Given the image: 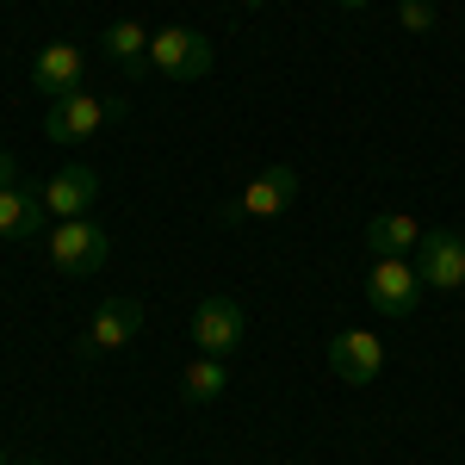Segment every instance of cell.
Instances as JSON below:
<instances>
[{
	"instance_id": "cell-1",
	"label": "cell",
	"mask_w": 465,
	"mask_h": 465,
	"mask_svg": "<svg viewBox=\"0 0 465 465\" xmlns=\"http://www.w3.org/2000/svg\"><path fill=\"white\" fill-rule=\"evenodd\" d=\"M112 118H124V100H106V94H63L50 100V118H44V137L50 143H94Z\"/></svg>"
},
{
	"instance_id": "cell-2",
	"label": "cell",
	"mask_w": 465,
	"mask_h": 465,
	"mask_svg": "<svg viewBox=\"0 0 465 465\" xmlns=\"http://www.w3.org/2000/svg\"><path fill=\"white\" fill-rule=\"evenodd\" d=\"M50 261H56V273H69V280H81V273H100L112 254V236L94 223V217H63L50 236Z\"/></svg>"
},
{
	"instance_id": "cell-3",
	"label": "cell",
	"mask_w": 465,
	"mask_h": 465,
	"mask_svg": "<svg viewBox=\"0 0 465 465\" xmlns=\"http://www.w3.org/2000/svg\"><path fill=\"white\" fill-rule=\"evenodd\" d=\"M44 236V199L25 186L19 162L0 149V242H37Z\"/></svg>"
},
{
	"instance_id": "cell-4",
	"label": "cell",
	"mask_w": 465,
	"mask_h": 465,
	"mask_svg": "<svg viewBox=\"0 0 465 465\" xmlns=\"http://www.w3.org/2000/svg\"><path fill=\"white\" fill-rule=\"evenodd\" d=\"M217 63L212 37L186 32V25H168V32L149 37V74H168V81H205Z\"/></svg>"
},
{
	"instance_id": "cell-5",
	"label": "cell",
	"mask_w": 465,
	"mask_h": 465,
	"mask_svg": "<svg viewBox=\"0 0 465 465\" xmlns=\"http://www.w3.org/2000/svg\"><path fill=\"white\" fill-rule=\"evenodd\" d=\"M193 348L199 354H212V360H223V354H236L242 348V335H249V317H242V304L230 298V292H212V298H199L193 304Z\"/></svg>"
},
{
	"instance_id": "cell-6",
	"label": "cell",
	"mask_w": 465,
	"mask_h": 465,
	"mask_svg": "<svg viewBox=\"0 0 465 465\" xmlns=\"http://www.w3.org/2000/svg\"><path fill=\"white\" fill-rule=\"evenodd\" d=\"M416 298H422L416 261H385V254H379V261L366 267V304H372L379 317H410Z\"/></svg>"
},
{
	"instance_id": "cell-7",
	"label": "cell",
	"mask_w": 465,
	"mask_h": 465,
	"mask_svg": "<svg viewBox=\"0 0 465 465\" xmlns=\"http://www.w3.org/2000/svg\"><path fill=\"white\" fill-rule=\"evenodd\" d=\"M416 273H422L429 292H460L465 286V236H453V230H422Z\"/></svg>"
},
{
	"instance_id": "cell-8",
	"label": "cell",
	"mask_w": 465,
	"mask_h": 465,
	"mask_svg": "<svg viewBox=\"0 0 465 465\" xmlns=\"http://www.w3.org/2000/svg\"><path fill=\"white\" fill-rule=\"evenodd\" d=\"M137 329H143V304H137V298H106V304L87 317V329H81V348H87V354H112V348H124Z\"/></svg>"
},
{
	"instance_id": "cell-9",
	"label": "cell",
	"mask_w": 465,
	"mask_h": 465,
	"mask_svg": "<svg viewBox=\"0 0 465 465\" xmlns=\"http://www.w3.org/2000/svg\"><path fill=\"white\" fill-rule=\"evenodd\" d=\"M329 366H335V379H348V385H372V379L385 372V341L366 335V329H341V335L329 341Z\"/></svg>"
},
{
	"instance_id": "cell-10",
	"label": "cell",
	"mask_w": 465,
	"mask_h": 465,
	"mask_svg": "<svg viewBox=\"0 0 465 465\" xmlns=\"http://www.w3.org/2000/svg\"><path fill=\"white\" fill-rule=\"evenodd\" d=\"M37 199H44V212H56V217H87L100 205V174L94 168H63L56 180L37 186Z\"/></svg>"
},
{
	"instance_id": "cell-11",
	"label": "cell",
	"mask_w": 465,
	"mask_h": 465,
	"mask_svg": "<svg viewBox=\"0 0 465 465\" xmlns=\"http://www.w3.org/2000/svg\"><path fill=\"white\" fill-rule=\"evenodd\" d=\"M81 69H87V56H81L74 44H44L32 56V87L50 94V100H63V94L81 87Z\"/></svg>"
},
{
	"instance_id": "cell-12",
	"label": "cell",
	"mask_w": 465,
	"mask_h": 465,
	"mask_svg": "<svg viewBox=\"0 0 465 465\" xmlns=\"http://www.w3.org/2000/svg\"><path fill=\"white\" fill-rule=\"evenodd\" d=\"M292 199H298V174H292V168H267V174L249 180L242 212L249 217H280V212H292Z\"/></svg>"
},
{
	"instance_id": "cell-13",
	"label": "cell",
	"mask_w": 465,
	"mask_h": 465,
	"mask_svg": "<svg viewBox=\"0 0 465 465\" xmlns=\"http://www.w3.org/2000/svg\"><path fill=\"white\" fill-rule=\"evenodd\" d=\"M416 242H422L416 217H403V212L366 217V249H372V254H385V261H403V254H416Z\"/></svg>"
},
{
	"instance_id": "cell-14",
	"label": "cell",
	"mask_w": 465,
	"mask_h": 465,
	"mask_svg": "<svg viewBox=\"0 0 465 465\" xmlns=\"http://www.w3.org/2000/svg\"><path fill=\"white\" fill-rule=\"evenodd\" d=\"M149 37H155V32H143L137 19H118V25H106V37H100V50H106L112 63H124V69L149 74Z\"/></svg>"
},
{
	"instance_id": "cell-15",
	"label": "cell",
	"mask_w": 465,
	"mask_h": 465,
	"mask_svg": "<svg viewBox=\"0 0 465 465\" xmlns=\"http://www.w3.org/2000/svg\"><path fill=\"white\" fill-rule=\"evenodd\" d=\"M223 385H230V372H223V360H212V354H199L180 372V397H186V403H212V397H223Z\"/></svg>"
},
{
	"instance_id": "cell-16",
	"label": "cell",
	"mask_w": 465,
	"mask_h": 465,
	"mask_svg": "<svg viewBox=\"0 0 465 465\" xmlns=\"http://www.w3.org/2000/svg\"><path fill=\"white\" fill-rule=\"evenodd\" d=\"M397 19H403L410 32H434V6H429V0H403V6H397Z\"/></svg>"
},
{
	"instance_id": "cell-17",
	"label": "cell",
	"mask_w": 465,
	"mask_h": 465,
	"mask_svg": "<svg viewBox=\"0 0 465 465\" xmlns=\"http://www.w3.org/2000/svg\"><path fill=\"white\" fill-rule=\"evenodd\" d=\"M335 6H372V0H335Z\"/></svg>"
},
{
	"instance_id": "cell-18",
	"label": "cell",
	"mask_w": 465,
	"mask_h": 465,
	"mask_svg": "<svg viewBox=\"0 0 465 465\" xmlns=\"http://www.w3.org/2000/svg\"><path fill=\"white\" fill-rule=\"evenodd\" d=\"M0 465H13V460H6V447H0Z\"/></svg>"
}]
</instances>
